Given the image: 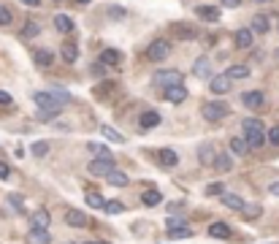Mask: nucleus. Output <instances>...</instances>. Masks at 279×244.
I'll list each match as a JSON object with an SVG mask.
<instances>
[{"label":"nucleus","mask_w":279,"mask_h":244,"mask_svg":"<svg viewBox=\"0 0 279 244\" xmlns=\"http://www.w3.org/2000/svg\"><path fill=\"white\" fill-rule=\"evenodd\" d=\"M157 157H160V163L166 166V168H174V166H179V155L174 152V149H160V152H157Z\"/></svg>","instance_id":"nucleus-21"},{"label":"nucleus","mask_w":279,"mask_h":244,"mask_svg":"<svg viewBox=\"0 0 279 244\" xmlns=\"http://www.w3.org/2000/svg\"><path fill=\"white\" fill-rule=\"evenodd\" d=\"M242 128H244V141L249 144V149H252V147L261 149L266 144V130H263V125L257 119H244Z\"/></svg>","instance_id":"nucleus-2"},{"label":"nucleus","mask_w":279,"mask_h":244,"mask_svg":"<svg viewBox=\"0 0 279 244\" xmlns=\"http://www.w3.org/2000/svg\"><path fill=\"white\" fill-rule=\"evenodd\" d=\"M209 84H211V92H217V95H225V92L233 87V82H230L225 73H217V76H211Z\"/></svg>","instance_id":"nucleus-7"},{"label":"nucleus","mask_w":279,"mask_h":244,"mask_svg":"<svg viewBox=\"0 0 279 244\" xmlns=\"http://www.w3.org/2000/svg\"><path fill=\"white\" fill-rule=\"evenodd\" d=\"M87 149H90L92 155H98V157H111V152H109L103 144H95V141H92V144H87Z\"/></svg>","instance_id":"nucleus-37"},{"label":"nucleus","mask_w":279,"mask_h":244,"mask_svg":"<svg viewBox=\"0 0 279 244\" xmlns=\"http://www.w3.org/2000/svg\"><path fill=\"white\" fill-rule=\"evenodd\" d=\"M268 193H271V195H276V198H279V182H271V185H268Z\"/></svg>","instance_id":"nucleus-49"},{"label":"nucleus","mask_w":279,"mask_h":244,"mask_svg":"<svg viewBox=\"0 0 279 244\" xmlns=\"http://www.w3.org/2000/svg\"><path fill=\"white\" fill-rule=\"evenodd\" d=\"M192 73H195V79H209L211 76V63H209V57H198L195 65H192Z\"/></svg>","instance_id":"nucleus-12"},{"label":"nucleus","mask_w":279,"mask_h":244,"mask_svg":"<svg viewBox=\"0 0 279 244\" xmlns=\"http://www.w3.org/2000/svg\"><path fill=\"white\" fill-rule=\"evenodd\" d=\"M195 14H198L204 22H220V16H223V11H220V8H214V6H198Z\"/></svg>","instance_id":"nucleus-10"},{"label":"nucleus","mask_w":279,"mask_h":244,"mask_svg":"<svg viewBox=\"0 0 279 244\" xmlns=\"http://www.w3.org/2000/svg\"><path fill=\"white\" fill-rule=\"evenodd\" d=\"M33 100H35V106H38V109H46V111H60V109L65 106V103L71 100V95H68V92H57V95H54V92H35Z\"/></svg>","instance_id":"nucleus-1"},{"label":"nucleus","mask_w":279,"mask_h":244,"mask_svg":"<svg viewBox=\"0 0 279 244\" xmlns=\"http://www.w3.org/2000/svg\"><path fill=\"white\" fill-rule=\"evenodd\" d=\"M84 201H87L92 209H103L106 201H103V195L101 193H95V190H87V195H84Z\"/></svg>","instance_id":"nucleus-31"},{"label":"nucleus","mask_w":279,"mask_h":244,"mask_svg":"<svg viewBox=\"0 0 279 244\" xmlns=\"http://www.w3.org/2000/svg\"><path fill=\"white\" fill-rule=\"evenodd\" d=\"M228 106L225 103H220V100H209V103H204L201 106V117L204 119H209V122H217V119H225L228 117Z\"/></svg>","instance_id":"nucleus-3"},{"label":"nucleus","mask_w":279,"mask_h":244,"mask_svg":"<svg viewBox=\"0 0 279 244\" xmlns=\"http://www.w3.org/2000/svg\"><path fill=\"white\" fill-rule=\"evenodd\" d=\"M242 214H244L247 220H257V217L263 214V206H261V204H244V206H242Z\"/></svg>","instance_id":"nucleus-27"},{"label":"nucleus","mask_w":279,"mask_h":244,"mask_svg":"<svg viewBox=\"0 0 279 244\" xmlns=\"http://www.w3.org/2000/svg\"><path fill=\"white\" fill-rule=\"evenodd\" d=\"M168 54H171V41H166V38H155L147 46V60H152V63L166 60Z\"/></svg>","instance_id":"nucleus-4"},{"label":"nucleus","mask_w":279,"mask_h":244,"mask_svg":"<svg viewBox=\"0 0 279 244\" xmlns=\"http://www.w3.org/2000/svg\"><path fill=\"white\" fill-rule=\"evenodd\" d=\"M111 90H114V84L106 82V84H101V87H95V95H98V98H109L106 92H111Z\"/></svg>","instance_id":"nucleus-42"},{"label":"nucleus","mask_w":279,"mask_h":244,"mask_svg":"<svg viewBox=\"0 0 279 244\" xmlns=\"http://www.w3.org/2000/svg\"><path fill=\"white\" fill-rule=\"evenodd\" d=\"M30 152H33L35 157H44L46 152H49V144H46V141H35V144L30 147Z\"/></svg>","instance_id":"nucleus-38"},{"label":"nucleus","mask_w":279,"mask_h":244,"mask_svg":"<svg viewBox=\"0 0 279 244\" xmlns=\"http://www.w3.org/2000/svg\"><path fill=\"white\" fill-rule=\"evenodd\" d=\"M54 27L60 33H73V19L71 16H65V14H57L54 16Z\"/></svg>","instance_id":"nucleus-25"},{"label":"nucleus","mask_w":279,"mask_h":244,"mask_svg":"<svg viewBox=\"0 0 279 244\" xmlns=\"http://www.w3.org/2000/svg\"><path fill=\"white\" fill-rule=\"evenodd\" d=\"M276 27H279V19H276Z\"/></svg>","instance_id":"nucleus-53"},{"label":"nucleus","mask_w":279,"mask_h":244,"mask_svg":"<svg viewBox=\"0 0 279 244\" xmlns=\"http://www.w3.org/2000/svg\"><path fill=\"white\" fill-rule=\"evenodd\" d=\"M46 225H49V212L46 209L33 212V228H46Z\"/></svg>","instance_id":"nucleus-33"},{"label":"nucleus","mask_w":279,"mask_h":244,"mask_svg":"<svg viewBox=\"0 0 279 244\" xmlns=\"http://www.w3.org/2000/svg\"><path fill=\"white\" fill-rule=\"evenodd\" d=\"M84 244H106V241H84Z\"/></svg>","instance_id":"nucleus-51"},{"label":"nucleus","mask_w":279,"mask_h":244,"mask_svg":"<svg viewBox=\"0 0 279 244\" xmlns=\"http://www.w3.org/2000/svg\"><path fill=\"white\" fill-rule=\"evenodd\" d=\"M266 141H271L274 147H279V125H274V128L266 133Z\"/></svg>","instance_id":"nucleus-40"},{"label":"nucleus","mask_w":279,"mask_h":244,"mask_svg":"<svg viewBox=\"0 0 279 244\" xmlns=\"http://www.w3.org/2000/svg\"><path fill=\"white\" fill-rule=\"evenodd\" d=\"M225 76L230 79V82H238V79H247L249 76V68H247V65H230V68L225 71Z\"/></svg>","instance_id":"nucleus-24"},{"label":"nucleus","mask_w":279,"mask_h":244,"mask_svg":"<svg viewBox=\"0 0 279 244\" xmlns=\"http://www.w3.org/2000/svg\"><path fill=\"white\" fill-rule=\"evenodd\" d=\"M101 136L109 138V141H114V144H122V141H125L122 133H119V130H114L111 125H101Z\"/></svg>","instance_id":"nucleus-28"},{"label":"nucleus","mask_w":279,"mask_h":244,"mask_svg":"<svg viewBox=\"0 0 279 244\" xmlns=\"http://www.w3.org/2000/svg\"><path fill=\"white\" fill-rule=\"evenodd\" d=\"M225 190H223V185H220V182H211L209 187H206V195H223Z\"/></svg>","instance_id":"nucleus-43"},{"label":"nucleus","mask_w":279,"mask_h":244,"mask_svg":"<svg viewBox=\"0 0 279 244\" xmlns=\"http://www.w3.org/2000/svg\"><path fill=\"white\" fill-rule=\"evenodd\" d=\"M60 52H63V60L65 63H76V60H79V49H76V44H65Z\"/></svg>","instance_id":"nucleus-34"},{"label":"nucleus","mask_w":279,"mask_h":244,"mask_svg":"<svg viewBox=\"0 0 279 244\" xmlns=\"http://www.w3.org/2000/svg\"><path fill=\"white\" fill-rule=\"evenodd\" d=\"M27 239H30L33 244H49V241H52V233L46 231V228H30Z\"/></svg>","instance_id":"nucleus-19"},{"label":"nucleus","mask_w":279,"mask_h":244,"mask_svg":"<svg viewBox=\"0 0 279 244\" xmlns=\"http://www.w3.org/2000/svg\"><path fill=\"white\" fill-rule=\"evenodd\" d=\"M22 3H25V6H38L41 0H22Z\"/></svg>","instance_id":"nucleus-50"},{"label":"nucleus","mask_w":279,"mask_h":244,"mask_svg":"<svg viewBox=\"0 0 279 244\" xmlns=\"http://www.w3.org/2000/svg\"><path fill=\"white\" fill-rule=\"evenodd\" d=\"M11 19H14V14H11V8L8 6H0V25H11Z\"/></svg>","instance_id":"nucleus-39"},{"label":"nucleus","mask_w":279,"mask_h":244,"mask_svg":"<svg viewBox=\"0 0 279 244\" xmlns=\"http://www.w3.org/2000/svg\"><path fill=\"white\" fill-rule=\"evenodd\" d=\"M263 100H266V95H263L261 90H249V92H244V95H242V103H244L247 109H261Z\"/></svg>","instance_id":"nucleus-9"},{"label":"nucleus","mask_w":279,"mask_h":244,"mask_svg":"<svg viewBox=\"0 0 279 244\" xmlns=\"http://www.w3.org/2000/svg\"><path fill=\"white\" fill-rule=\"evenodd\" d=\"M155 84L163 90H168V87H176V84H182V73L176 68H171V71H157L155 73Z\"/></svg>","instance_id":"nucleus-5"},{"label":"nucleus","mask_w":279,"mask_h":244,"mask_svg":"<svg viewBox=\"0 0 279 244\" xmlns=\"http://www.w3.org/2000/svg\"><path fill=\"white\" fill-rule=\"evenodd\" d=\"M247 152H249V144L244 141V136H233V138H230V155L244 157Z\"/></svg>","instance_id":"nucleus-18"},{"label":"nucleus","mask_w":279,"mask_h":244,"mask_svg":"<svg viewBox=\"0 0 279 244\" xmlns=\"http://www.w3.org/2000/svg\"><path fill=\"white\" fill-rule=\"evenodd\" d=\"M106 182L114 185V187H125L130 179H128V174H122V171H111V174H106Z\"/></svg>","instance_id":"nucleus-29"},{"label":"nucleus","mask_w":279,"mask_h":244,"mask_svg":"<svg viewBox=\"0 0 279 244\" xmlns=\"http://www.w3.org/2000/svg\"><path fill=\"white\" fill-rule=\"evenodd\" d=\"M79 3H92V0H79Z\"/></svg>","instance_id":"nucleus-52"},{"label":"nucleus","mask_w":279,"mask_h":244,"mask_svg":"<svg viewBox=\"0 0 279 244\" xmlns=\"http://www.w3.org/2000/svg\"><path fill=\"white\" fill-rule=\"evenodd\" d=\"M252 33H268V16H263V14L252 16Z\"/></svg>","instance_id":"nucleus-32"},{"label":"nucleus","mask_w":279,"mask_h":244,"mask_svg":"<svg viewBox=\"0 0 279 244\" xmlns=\"http://www.w3.org/2000/svg\"><path fill=\"white\" fill-rule=\"evenodd\" d=\"M160 114H157V111H144V114H141V119H138V128H144V130H149V128H157L160 125Z\"/></svg>","instance_id":"nucleus-17"},{"label":"nucleus","mask_w":279,"mask_h":244,"mask_svg":"<svg viewBox=\"0 0 279 244\" xmlns=\"http://www.w3.org/2000/svg\"><path fill=\"white\" fill-rule=\"evenodd\" d=\"M111 171H114V157H98V160L90 163V174H95V176H106Z\"/></svg>","instance_id":"nucleus-6"},{"label":"nucleus","mask_w":279,"mask_h":244,"mask_svg":"<svg viewBox=\"0 0 279 244\" xmlns=\"http://www.w3.org/2000/svg\"><path fill=\"white\" fill-rule=\"evenodd\" d=\"M0 106H11V95L6 90H0Z\"/></svg>","instance_id":"nucleus-46"},{"label":"nucleus","mask_w":279,"mask_h":244,"mask_svg":"<svg viewBox=\"0 0 279 244\" xmlns=\"http://www.w3.org/2000/svg\"><path fill=\"white\" fill-rule=\"evenodd\" d=\"M206 233L211 239H230V225L228 222H211Z\"/></svg>","instance_id":"nucleus-13"},{"label":"nucleus","mask_w":279,"mask_h":244,"mask_svg":"<svg viewBox=\"0 0 279 244\" xmlns=\"http://www.w3.org/2000/svg\"><path fill=\"white\" fill-rule=\"evenodd\" d=\"M8 176H11V168L6 163H0V179H8Z\"/></svg>","instance_id":"nucleus-47"},{"label":"nucleus","mask_w":279,"mask_h":244,"mask_svg":"<svg viewBox=\"0 0 279 244\" xmlns=\"http://www.w3.org/2000/svg\"><path fill=\"white\" fill-rule=\"evenodd\" d=\"M223 6L225 8H238V6H242V0H223Z\"/></svg>","instance_id":"nucleus-48"},{"label":"nucleus","mask_w":279,"mask_h":244,"mask_svg":"<svg viewBox=\"0 0 279 244\" xmlns=\"http://www.w3.org/2000/svg\"><path fill=\"white\" fill-rule=\"evenodd\" d=\"M211 166H214L220 174H228L230 168H233V155H230V152H223V155H217V157H214V163H211Z\"/></svg>","instance_id":"nucleus-15"},{"label":"nucleus","mask_w":279,"mask_h":244,"mask_svg":"<svg viewBox=\"0 0 279 244\" xmlns=\"http://www.w3.org/2000/svg\"><path fill=\"white\" fill-rule=\"evenodd\" d=\"M109 16H111V19H122V16H125V8H119V6H109Z\"/></svg>","instance_id":"nucleus-45"},{"label":"nucleus","mask_w":279,"mask_h":244,"mask_svg":"<svg viewBox=\"0 0 279 244\" xmlns=\"http://www.w3.org/2000/svg\"><path fill=\"white\" fill-rule=\"evenodd\" d=\"M223 204L228 206V209H233V212H242L244 198L242 195H236V193H223Z\"/></svg>","instance_id":"nucleus-22"},{"label":"nucleus","mask_w":279,"mask_h":244,"mask_svg":"<svg viewBox=\"0 0 279 244\" xmlns=\"http://www.w3.org/2000/svg\"><path fill=\"white\" fill-rule=\"evenodd\" d=\"M57 114H60V111H46V109H38V119H41V122H52Z\"/></svg>","instance_id":"nucleus-41"},{"label":"nucleus","mask_w":279,"mask_h":244,"mask_svg":"<svg viewBox=\"0 0 279 244\" xmlns=\"http://www.w3.org/2000/svg\"><path fill=\"white\" fill-rule=\"evenodd\" d=\"M122 63V54L117 49H103L101 52V65H109V68H114V65Z\"/></svg>","instance_id":"nucleus-20"},{"label":"nucleus","mask_w":279,"mask_h":244,"mask_svg":"<svg viewBox=\"0 0 279 244\" xmlns=\"http://www.w3.org/2000/svg\"><path fill=\"white\" fill-rule=\"evenodd\" d=\"M192 228L190 225H179V228H168V239H190Z\"/></svg>","instance_id":"nucleus-30"},{"label":"nucleus","mask_w":279,"mask_h":244,"mask_svg":"<svg viewBox=\"0 0 279 244\" xmlns=\"http://www.w3.org/2000/svg\"><path fill=\"white\" fill-rule=\"evenodd\" d=\"M163 92H166L163 98H166L168 103H182V100L187 98V90L182 87V84H176V87H168V90H163Z\"/></svg>","instance_id":"nucleus-16"},{"label":"nucleus","mask_w":279,"mask_h":244,"mask_svg":"<svg viewBox=\"0 0 279 244\" xmlns=\"http://www.w3.org/2000/svg\"><path fill=\"white\" fill-rule=\"evenodd\" d=\"M65 225H71V228H84V225H87V214L82 209H68L65 212Z\"/></svg>","instance_id":"nucleus-8"},{"label":"nucleus","mask_w":279,"mask_h":244,"mask_svg":"<svg viewBox=\"0 0 279 244\" xmlns=\"http://www.w3.org/2000/svg\"><path fill=\"white\" fill-rule=\"evenodd\" d=\"M103 212H109V214H122V212H125V204H122V201H106Z\"/></svg>","instance_id":"nucleus-36"},{"label":"nucleus","mask_w":279,"mask_h":244,"mask_svg":"<svg viewBox=\"0 0 279 244\" xmlns=\"http://www.w3.org/2000/svg\"><path fill=\"white\" fill-rule=\"evenodd\" d=\"M8 204H11V206H14L16 212H22V195H16V193H11V195H8Z\"/></svg>","instance_id":"nucleus-44"},{"label":"nucleus","mask_w":279,"mask_h":244,"mask_svg":"<svg viewBox=\"0 0 279 244\" xmlns=\"http://www.w3.org/2000/svg\"><path fill=\"white\" fill-rule=\"evenodd\" d=\"M38 33H41V25H38V22H25V27H22V35H25V38H35V35Z\"/></svg>","instance_id":"nucleus-35"},{"label":"nucleus","mask_w":279,"mask_h":244,"mask_svg":"<svg viewBox=\"0 0 279 244\" xmlns=\"http://www.w3.org/2000/svg\"><path fill=\"white\" fill-rule=\"evenodd\" d=\"M233 44L238 46V49H249V46H252V30H247V27L236 30L233 33Z\"/></svg>","instance_id":"nucleus-14"},{"label":"nucleus","mask_w":279,"mask_h":244,"mask_svg":"<svg viewBox=\"0 0 279 244\" xmlns=\"http://www.w3.org/2000/svg\"><path fill=\"white\" fill-rule=\"evenodd\" d=\"M214 157H217V149H214V144H201L198 147V160L201 163H204V166H211V163H214Z\"/></svg>","instance_id":"nucleus-11"},{"label":"nucleus","mask_w":279,"mask_h":244,"mask_svg":"<svg viewBox=\"0 0 279 244\" xmlns=\"http://www.w3.org/2000/svg\"><path fill=\"white\" fill-rule=\"evenodd\" d=\"M141 204H144V206H157V204H163V195H160V190H155V187L144 190V195H141Z\"/></svg>","instance_id":"nucleus-23"},{"label":"nucleus","mask_w":279,"mask_h":244,"mask_svg":"<svg viewBox=\"0 0 279 244\" xmlns=\"http://www.w3.org/2000/svg\"><path fill=\"white\" fill-rule=\"evenodd\" d=\"M35 63L41 65V68H49V65L54 63V52L52 49H38L35 52Z\"/></svg>","instance_id":"nucleus-26"}]
</instances>
